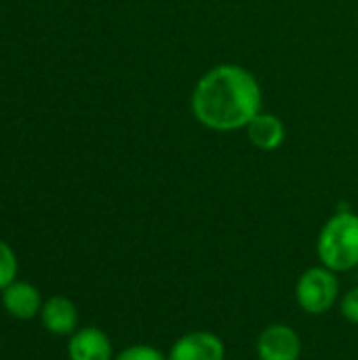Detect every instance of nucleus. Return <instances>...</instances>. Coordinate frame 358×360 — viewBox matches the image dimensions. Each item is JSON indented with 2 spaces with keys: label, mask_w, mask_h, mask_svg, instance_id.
Listing matches in <instances>:
<instances>
[{
  "label": "nucleus",
  "mask_w": 358,
  "mask_h": 360,
  "mask_svg": "<svg viewBox=\"0 0 358 360\" xmlns=\"http://www.w3.org/2000/svg\"><path fill=\"white\" fill-rule=\"evenodd\" d=\"M194 118L219 133L245 129L262 112V86L238 63H219L207 70L192 91Z\"/></svg>",
  "instance_id": "1"
},
{
  "label": "nucleus",
  "mask_w": 358,
  "mask_h": 360,
  "mask_svg": "<svg viewBox=\"0 0 358 360\" xmlns=\"http://www.w3.org/2000/svg\"><path fill=\"white\" fill-rule=\"evenodd\" d=\"M317 257L338 274L358 270V215L354 211H335L319 232Z\"/></svg>",
  "instance_id": "2"
},
{
  "label": "nucleus",
  "mask_w": 358,
  "mask_h": 360,
  "mask_svg": "<svg viewBox=\"0 0 358 360\" xmlns=\"http://www.w3.org/2000/svg\"><path fill=\"white\" fill-rule=\"evenodd\" d=\"M340 295L338 272L323 264L304 270L295 283V302L310 316H323L333 310L340 304Z\"/></svg>",
  "instance_id": "3"
},
{
  "label": "nucleus",
  "mask_w": 358,
  "mask_h": 360,
  "mask_svg": "<svg viewBox=\"0 0 358 360\" xmlns=\"http://www.w3.org/2000/svg\"><path fill=\"white\" fill-rule=\"evenodd\" d=\"M255 354L260 360H300L304 354V344L291 325L272 323L257 335Z\"/></svg>",
  "instance_id": "4"
},
{
  "label": "nucleus",
  "mask_w": 358,
  "mask_h": 360,
  "mask_svg": "<svg viewBox=\"0 0 358 360\" xmlns=\"http://www.w3.org/2000/svg\"><path fill=\"white\" fill-rule=\"evenodd\" d=\"M167 360H226V344L213 331L194 329L173 342Z\"/></svg>",
  "instance_id": "5"
},
{
  "label": "nucleus",
  "mask_w": 358,
  "mask_h": 360,
  "mask_svg": "<svg viewBox=\"0 0 358 360\" xmlns=\"http://www.w3.org/2000/svg\"><path fill=\"white\" fill-rule=\"evenodd\" d=\"M68 356L70 360H114V348L99 327H84L70 335Z\"/></svg>",
  "instance_id": "6"
},
{
  "label": "nucleus",
  "mask_w": 358,
  "mask_h": 360,
  "mask_svg": "<svg viewBox=\"0 0 358 360\" xmlns=\"http://www.w3.org/2000/svg\"><path fill=\"white\" fill-rule=\"evenodd\" d=\"M245 131L251 146H255L262 152H276L287 139L285 122L276 114H268V112H260L255 118H251Z\"/></svg>",
  "instance_id": "7"
},
{
  "label": "nucleus",
  "mask_w": 358,
  "mask_h": 360,
  "mask_svg": "<svg viewBox=\"0 0 358 360\" xmlns=\"http://www.w3.org/2000/svg\"><path fill=\"white\" fill-rule=\"evenodd\" d=\"M2 306L11 316L27 321V319H34L36 314H40L44 304H42L40 291L34 285L15 281L13 285H8L2 291Z\"/></svg>",
  "instance_id": "8"
},
{
  "label": "nucleus",
  "mask_w": 358,
  "mask_h": 360,
  "mask_svg": "<svg viewBox=\"0 0 358 360\" xmlns=\"http://www.w3.org/2000/svg\"><path fill=\"white\" fill-rule=\"evenodd\" d=\"M44 327L55 335H74L78 329V310L72 300L63 295H53L44 302L40 310Z\"/></svg>",
  "instance_id": "9"
},
{
  "label": "nucleus",
  "mask_w": 358,
  "mask_h": 360,
  "mask_svg": "<svg viewBox=\"0 0 358 360\" xmlns=\"http://www.w3.org/2000/svg\"><path fill=\"white\" fill-rule=\"evenodd\" d=\"M15 276H17L15 251L4 240H0V291H4L8 285L15 283Z\"/></svg>",
  "instance_id": "10"
},
{
  "label": "nucleus",
  "mask_w": 358,
  "mask_h": 360,
  "mask_svg": "<svg viewBox=\"0 0 358 360\" xmlns=\"http://www.w3.org/2000/svg\"><path fill=\"white\" fill-rule=\"evenodd\" d=\"M114 360H167V354L148 344H131L124 350H120Z\"/></svg>",
  "instance_id": "11"
},
{
  "label": "nucleus",
  "mask_w": 358,
  "mask_h": 360,
  "mask_svg": "<svg viewBox=\"0 0 358 360\" xmlns=\"http://www.w3.org/2000/svg\"><path fill=\"white\" fill-rule=\"evenodd\" d=\"M340 314L348 321V323H352V325H358V285L357 287H352V289H348L342 297H340Z\"/></svg>",
  "instance_id": "12"
}]
</instances>
